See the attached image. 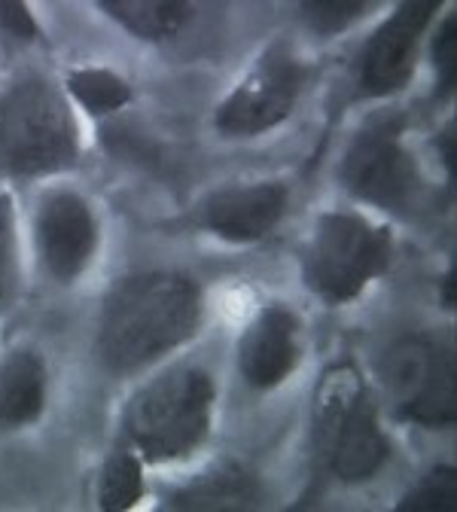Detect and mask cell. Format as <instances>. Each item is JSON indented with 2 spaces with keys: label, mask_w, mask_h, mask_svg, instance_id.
<instances>
[{
  "label": "cell",
  "mask_w": 457,
  "mask_h": 512,
  "mask_svg": "<svg viewBox=\"0 0 457 512\" xmlns=\"http://www.w3.org/2000/svg\"><path fill=\"white\" fill-rule=\"evenodd\" d=\"M363 10L366 4H351V0H317V4H302L308 25L320 34H336L348 28Z\"/></svg>",
  "instance_id": "ffe728a7"
},
{
  "label": "cell",
  "mask_w": 457,
  "mask_h": 512,
  "mask_svg": "<svg viewBox=\"0 0 457 512\" xmlns=\"http://www.w3.org/2000/svg\"><path fill=\"white\" fill-rule=\"evenodd\" d=\"M77 162V119L46 77L22 74L0 89V177H46Z\"/></svg>",
  "instance_id": "7a4b0ae2"
},
{
  "label": "cell",
  "mask_w": 457,
  "mask_h": 512,
  "mask_svg": "<svg viewBox=\"0 0 457 512\" xmlns=\"http://www.w3.org/2000/svg\"><path fill=\"white\" fill-rule=\"evenodd\" d=\"M19 287V235H16V208L10 192H0V314L7 311Z\"/></svg>",
  "instance_id": "d6986e66"
},
{
  "label": "cell",
  "mask_w": 457,
  "mask_h": 512,
  "mask_svg": "<svg viewBox=\"0 0 457 512\" xmlns=\"http://www.w3.org/2000/svg\"><path fill=\"white\" fill-rule=\"evenodd\" d=\"M381 378L403 418L433 430L454 424L457 372L451 348L427 336H406L384 354Z\"/></svg>",
  "instance_id": "8992f818"
},
{
  "label": "cell",
  "mask_w": 457,
  "mask_h": 512,
  "mask_svg": "<svg viewBox=\"0 0 457 512\" xmlns=\"http://www.w3.org/2000/svg\"><path fill=\"white\" fill-rule=\"evenodd\" d=\"M457 503V470L436 467L430 470L403 500L400 512H448Z\"/></svg>",
  "instance_id": "ac0fdd59"
},
{
  "label": "cell",
  "mask_w": 457,
  "mask_h": 512,
  "mask_svg": "<svg viewBox=\"0 0 457 512\" xmlns=\"http://www.w3.org/2000/svg\"><path fill=\"white\" fill-rule=\"evenodd\" d=\"M144 458L119 448L113 452L98 479V506L104 512H125L144 497Z\"/></svg>",
  "instance_id": "e0dca14e"
},
{
  "label": "cell",
  "mask_w": 457,
  "mask_h": 512,
  "mask_svg": "<svg viewBox=\"0 0 457 512\" xmlns=\"http://www.w3.org/2000/svg\"><path fill=\"white\" fill-rule=\"evenodd\" d=\"M394 263V235L357 211L317 217L305 247V284L330 305L357 299Z\"/></svg>",
  "instance_id": "277c9868"
},
{
  "label": "cell",
  "mask_w": 457,
  "mask_h": 512,
  "mask_svg": "<svg viewBox=\"0 0 457 512\" xmlns=\"http://www.w3.org/2000/svg\"><path fill=\"white\" fill-rule=\"evenodd\" d=\"M263 500V485L253 473L238 464H220L195 476L189 485L168 497L171 509H195V512H226V509H253Z\"/></svg>",
  "instance_id": "5bb4252c"
},
{
  "label": "cell",
  "mask_w": 457,
  "mask_h": 512,
  "mask_svg": "<svg viewBox=\"0 0 457 512\" xmlns=\"http://www.w3.org/2000/svg\"><path fill=\"white\" fill-rule=\"evenodd\" d=\"M299 366V317L284 305H266L238 342V372L256 391H272Z\"/></svg>",
  "instance_id": "7c38bea8"
},
{
  "label": "cell",
  "mask_w": 457,
  "mask_h": 512,
  "mask_svg": "<svg viewBox=\"0 0 457 512\" xmlns=\"http://www.w3.org/2000/svg\"><path fill=\"white\" fill-rule=\"evenodd\" d=\"M202 320L205 296L189 275L135 272L119 278L101 305L95 354L116 375L141 372L199 336Z\"/></svg>",
  "instance_id": "6da1fadb"
},
{
  "label": "cell",
  "mask_w": 457,
  "mask_h": 512,
  "mask_svg": "<svg viewBox=\"0 0 457 512\" xmlns=\"http://www.w3.org/2000/svg\"><path fill=\"white\" fill-rule=\"evenodd\" d=\"M98 220L92 205L74 189H52L40 199L34 241L46 275L58 284H77L95 260Z\"/></svg>",
  "instance_id": "9c48e42d"
},
{
  "label": "cell",
  "mask_w": 457,
  "mask_h": 512,
  "mask_svg": "<svg viewBox=\"0 0 457 512\" xmlns=\"http://www.w3.org/2000/svg\"><path fill=\"white\" fill-rule=\"evenodd\" d=\"M214 403V378L202 366H174L128 400V442L147 464L183 461L208 439Z\"/></svg>",
  "instance_id": "3957f363"
},
{
  "label": "cell",
  "mask_w": 457,
  "mask_h": 512,
  "mask_svg": "<svg viewBox=\"0 0 457 512\" xmlns=\"http://www.w3.org/2000/svg\"><path fill=\"white\" fill-rule=\"evenodd\" d=\"M436 4H403L366 40L357 58V92L384 98L409 86L418 61V43L427 31Z\"/></svg>",
  "instance_id": "30bf717a"
},
{
  "label": "cell",
  "mask_w": 457,
  "mask_h": 512,
  "mask_svg": "<svg viewBox=\"0 0 457 512\" xmlns=\"http://www.w3.org/2000/svg\"><path fill=\"white\" fill-rule=\"evenodd\" d=\"M64 89H68V95L92 116L116 113L132 101V86H128V80L110 68H95V64L92 68L71 71L68 80H64Z\"/></svg>",
  "instance_id": "2e32d148"
},
{
  "label": "cell",
  "mask_w": 457,
  "mask_h": 512,
  "mask_svg": "<svg viewBox=\"0 0 457 512\" xmlns=\"http://www.w3.org/2000/svg\"><path fill=\"white\" fill-rule=\"evenodd\" d=\"M290 192L278 180L223 186L202 202V226L223 241L250 244L275 232L287 211Z\"/></svg>",
  "instance_id": "8fae6325"
},
{
  "label": "cell",
  "mask_w": 457,
  "mask_h": 512,
  "mask_svg": "<svg viewBox=\"0 0 457 512\" xmlns=\"http://www.w3.org/2000/svg\"><path fill=\"white\" fill-rule=\"evenodd\" d=\"M116 25H122L128 34L141 40H168L174 37L186 19L189 4L180 0H101L98 4Z\"/></svg>",
  "instance_id": "9a60e30c"
},
{
  "label": "cell",
  "mask_w": 457,
  "mask_h": 512,
  "mask_svg": "<svg viewBox=\"0 0 457 512\" xmlns=\"http://www.w3.org/2000/svg\"><path fill=\"white\" fill-rule=\"evenodd\" d=\"M302 86V61L287 46H272L217 104L214 128L223 138H256L272 132L293 113Z\"/></svg>",
  "instance_id": "ba28073f"
},
{
  "label": "cell",
  "mask_w": 457,
  "mask_h": 512,
  "mask_svg": "<svg viewBox=\"0 0 457 512\" xmlns=\"http://www.w3.org/2000/svg\"><path fill=\"white\" fill-rule=\"evenodd\" d=\"M442 141H445V153H442L445 156V165L454 171V125H448V132L442 135Z\"/></svg>",
  "instance_id": "603a6c76"
},
{
  "label": "cell",
  "mask_w": 457,
  "mask_h": 512,
  "mask_svg": "<svg viewBox=\"0 0 457 512\" xmlns=\"http://www.w3.org/2000/svg\"><path fill=\"white\" fill-rule=\"evenodd\" d=\"M0 31L10 34L13 40H22V43H34L40 37V25H37L31 7L19 4V0H4V4H0Z\"/></svg>",
  "instance_id": "7402d4cb"
},
{
  "label": "cell",
  "mask_w": 457,
  "mask_h": 512,
  "mask_svg": "<svg viewBox=\"0 0 457 512\" xmlns=\"http://www.w3.org/2000/svg\"><path fill=\"white\" fill-rule=\"evenodd\" d=\"M46 363L31 348H16L0 360V427H31L46 412Z\"/></svg>",
  "instance_id": "4fadbf2b"
},
{
  "label": "cell",
  "mask_w": 457,
  "mask_h": 512,
  "mask_svg": "<svg viewBox=\"0 0 457 512\" xmlns=\"http://www.w3.org/2000/svg\"><path fill=\"white\" fill-rule=\"evenodd\" d=\"M454 58H457V16L448 13L433 37V68L439 77V92L454 89Z\"/></svg>",
  "instance_id": "44dd1931"
},
{
  "label": "cell",
  "mask_w": 457,
  "mask_h": 512,
  "mask_svg": "<svg viewBox=\"0 0 457 512\" xmlns=\"http://www.w3.org/2000/svg\"><path fill=\"white\" fill-rule=\"evenodd\" d=\"M317 436L326 445L333 476L351 485L372 479L390 458V442L378 424L375 406L351 366L333 369L323 381Z\"/></svg>",
  "instance_id": "5b68a950"
},
{
  "label": "cell",
  "mask_w": 457,
  "mask_h": 512,
  "mask_svg": "<svg viewBox=\"0 0 457 512\" xmlns=\"http://www.w3.org/2000/svg\"><path fill=\"white\" fill-rule=\"evenodd\" d=\"M339 174L360 202L387 211H409L421 196L418 162L403 144L400 122L390 116L372 119L351 141Z\"/></svg>",
  "instance_id": "52a82bcc"
}]
</instances>
